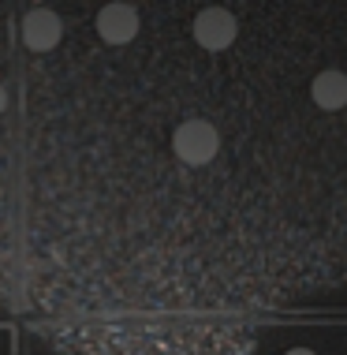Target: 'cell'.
I'll use <instances>...</instances> for the list:
<instances>
[{"mask_svg": "<svg viewBox=\"0 0 347 355\" xmlns=\"http://www.w3.org/2000/svg\"><path fill=\"white\" fill-rule=\"evenodd\" d=\"M172 150H176V157L183 165L198 168V165H209V161L217 157L220 135L209 120H183L176 128V135H172Z\"/></svg>", "mask_w": 347, "mask_h": 355, "instance_id": "1", "label": "cell"}, {"mask_svg": "<svg viewBox=\"0 0 347 355\" xmlns=\"http://www.w3.org/2000/svg\"><path fill=\"white\" fill-rule=\"evenodd\" d=\"M235 34H239V23H235V15H231L228 8H202V12L195 15V42L202 45V49L220 53V49H228V45L235 42Z\"/></svg>", "mask_w": 347, "mask_h": 355, "instance_id": "2", "label": "cell"}, {"mask_svg": "<svg viewBox=\"0 0 347 355\" xmlns=\"http://www.w3.org/2000/svg\"><path fill=\"white\" fill-rule=\"evenodd\" d=\"M19 37H23V45L30 53H49L53 45H60L64 23L56 12H49V8H30V12L23 15V23H19Z\"/></svg>", "mask_w": 347, "mask_h": 355, "instance_id": "3", "label": "cell"}, {"mask_svg": "<svg viewBox=\"0 0 347 355\" xmlns=\"http://www.w3.org/2000/svg\"><path fill=\"white\" fill-rule=\"evenodd\" d=\"M98 34L109 45L134 42V34H139V12L131 4H123V0H112V4H105L98 12Z\"/></svg>", "mask_w": 347, "mask_h": 355, "instance_id": "4", "label": "cell"}, {"mask_svg": "<svg viewBox=\"0 0 347 355\" xmlns=\"http://www.w3.org/2000/svg\"><path fill=\"white\" fill-rule=\"evenodd\" d=\"M310 98H314L317 109H325V112L344 109V105H347V75L344 71H321V75H314Z\"/></svg>", "mask_w": 347, "mask_h": 355, "instance_id": "5", "label": "cell"}, {"mask_svg": "<svg viewBox=\"0 0 347 355\" xmlns=\"http://www.w3.org/2000/svg\"><path fill=\"white\" fill-rule=\"evenodd\" d=\"M4 109H8V90L0 86V112H4Z\"/></svg>", "mask_w": 347, "mask_h": 355, "instance_id": "6", "label": "cell"}, {"mask_svg": "<svg viewBox=\"0 0 347 355\" xmlns=\"http://www.w3.org/2000/svg\"><path fill=\"white\" fill-rule=\"evenodd\" d=\"M284 355H314L310 348H292V352H284Z\"/></svg>", "mask_w": 347, "mask_h": 355, "instance_id": "7", "label": "cell"}]
</instances>
